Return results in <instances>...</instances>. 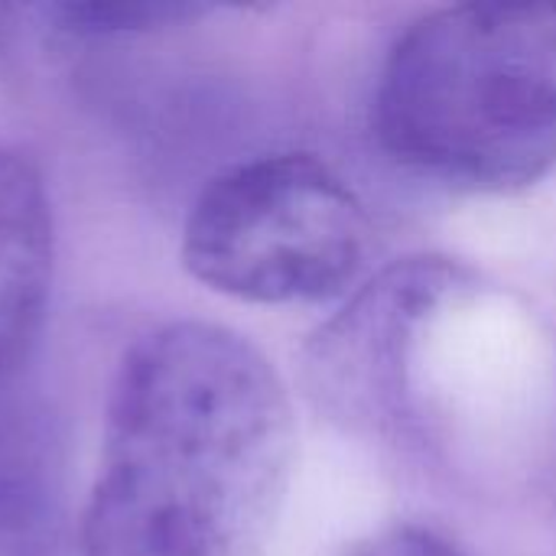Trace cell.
<instances>
[{"label":"cell","mask_w":556,"mask_h":556,"mask_svg":"<svg viewBox=\"0 0 556 556\" xmlns=\"http://www.w3.org/2000/svg\"><path fill=\"white\" fill-rule=\"evenodd\" d=\"M42 26L62 39H124L186 26L208 13L202 3H42Z\"/></svg>","instance_id":"7"},{"label":"cell","mask_w":556,"mask_h":556,"mask_svg":"<svg viewBox=\"0 0 556 556\" xmlns=\"http://www.w3.org/2000/svg\"><path fill=\"white\" fill-rule=\"evenodd\" d=\"M65 433L23 375L0 381V556H65Z\"/></svg>","instance_id":"5"},{"label":"cell","mask_w":556,"mask_h":556,"mask_svg":"<svg viewBox=\"0 0 556 556\" xmlns=\"http://www.w3.org/2000/svg\"><path fill=\"white\" fill-rule=\"evenodd\" d=\"M371 222L313 153H264L212 176L182 225V264L208 290L261 306L342 296L365 270Z\"/></svg>","instance_id":"3"},{"label":"cell","mask_w":556,"mask_h":556,"mask_svg":"<svg viewBox=\"0 0 556 556\" xmlns=\"http://www.w3.org/2000/svg\"><path fill=\"white\" fill-rule=\"evenodd\" d=\"M339 556H466L446 534L424 525H388L352 541Z\"/></svg>","instance_id":"8"},{"label":"cell","mask_w":556,"mask_h":556,"mask_svg":"<svg viewBox=\"0 0 556 556\" xmlns=\"http://www.w3.org/2000/svg\"><path fill=\"white\" fill-rule=\"evenodd\" d=\"M384 153L463 195H515L556 166V3H453L388 49L371 101Z\"/></svg>","instance_id":"2"},{"label":"cell","mask_w":556,"mask_h":556,"mask_svg":"<svg viewBox=\"0 0 556 556\" xmlns=\"http://www.w3.org/2000/svg\"><path fill=\"white\" fill-rule=\"evenodd\" d=\"M296 417L241 332L176 319L121 358L81 556H261L287 505Z\"/></svg>","instance_id":"1"},{"label":"cell","mask_w":556,"mask_h":556,"mask_svg":"<svg viewBox=\"0 0 556 556\" xmlns=\"http://www.w3.org/2000/svg\"><path fill=\"white\" fill-rule=\"evenodd\" d=\"M55 274V218L39 166L0 143V381L23 375Z\"/></svg>","instance_id":"6"},{"label":"cell","mask_w":556,"mask_h":556,"mask_svg":"<svg viewBox=\"0 0 556 556\" xmlns=\"http://www.w3.org/2000/svg\"><path fill=\"white\" fill-rule=\"evenodd\" d=\"M469 274L443 257H417L368 283L309 345L316 397L339 417L381 424L401 417L407 352L420 326L469 290Z\"/></svg>","instance_id":"4"}]
</instances>
